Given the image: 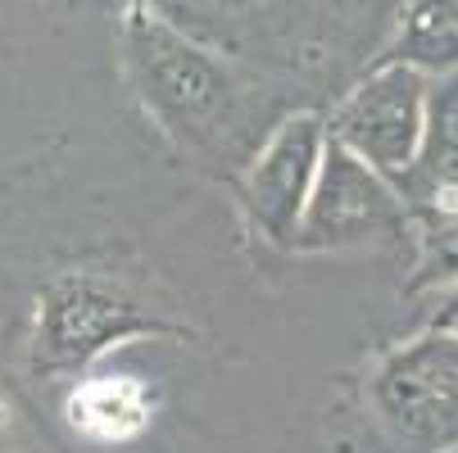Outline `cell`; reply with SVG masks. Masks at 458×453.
<instances>
[{"label": "cell", "mask_w": 458, "mask_h": 453, "mask_svg": "<svg viewBox=\"0 0 458 453\" xmlns=\"http://www.w3.org/2000/svg\"><path fill=\"white\" fill-rule=\"evenodd\" d=\"M118 41L141 109L191 164L227 181L245 172L254 150L291 113V91L218 46L182 32L150 0L127 5Z\"/></svg>", "instance_id": "1"}, {"label": "cell", "mask_w": 458, "mask_h": 453, "mask_svg": "<svg viewBox=\"0 0 458 453\" xmlns=\"http://www.w3.org/2000/svg\"><path fill=\"white\" fill-rule=\"evenodd\" d=\"M182 32L218 46L282 91L350 87L400 0H150Z\"/></svg>", "instance_id": "2"}, {"label": "cell", "mask_w": 458, "mask_h": 453, "mask_svg": "<svg viewBox=\"0 0 458 453\" xmlns=\"http://www.w3.org/2000/svg\"><path fill=\"white\" fill-rule=\"evenodd\" d=\"M159 336H191V327L118 273L64 268L37 295L28 367L37 376H82L109 349Z\"/></svg>", "instance_id": "3"}, {"label": "cell", "mask_w": 458, "mask_h": 453, "mask_svg": "<svg viewBox=\"0 0 458 453\" xmlns=\"http://www.w3.org/2000/svg\"><path fill=\"white\" fill-rule=\"evenodd\" d=\"M368 404L413 453L458 449V336L422 327L368 372Z\"/></svg>", "instance_id": "4"}, {"label": "cell", "mask_w": 458, "mask_h": 453, "mask_svg": "<svg viewBox=\"0 0 458 453\" xmlns=\"http://www.w3.org/2000/svg\"><path fill=\"white\" fill-rule=\"evenodd\" d=\"M431 78L409 63H368V69L332 100L327 137L368 159L377 172L400 181L422 146Z\"/></svg>", "instance_id": "5"}, {"label": "cell", "mask_w": 458, "mask_h": 453, "mask_svg": "<svg viewBox=\"0 0 458 453\" xmlns=\"http://www.w3.org/2000/svg\"><path fill=\"white\" fill-rule=\"evenodd\" d=\"M404 236H413V218L400 186L327 137L322 168L295 236V254L354 249L368 240H404Z\"/></svg>", "instance_id": "6"}, {"label": "cell", "mask_w": 458, "mask_h": 453, "mask_svg": "<svg viewBox=\"0 0 458 453\" xmlns=\"http://www.w3.org/2000/svg\"><path fill=\"white\" fill-rule=\"evenodd\" d=\"M322 150H327V118L318 109H291L236 177L245 218L268 245L295 249L313 181L322 168Z\"/></svg>", "instance_id": "7"}, {"label": "cell", "mask_w": 458, "mask_h": 453, "mask_svg": "<svg viewBox=\"0 0 458 453\" xmlns=\"http://www.w3.org/2000/svg\"><path fill=\"white\" fill-rule=\"evenodd\" d=\"M395 186L409 205L413 231L458 222V73L431 78L422 146Z\"/></svg>", "instance_id": "8"}, {"label": "cell", "mask_w": 458, "mask_h": 453, "mask_svg": "<svg viewBox=\"0 0 458 453\" xmlns=\"http://www.w3.org/2000/svg\"><path fill=\"white\" fill-rule=\"evenodd\" d=\"M372 63H409L427 78L458 73V0H400Z\"/></svg>", "instance_id": "9"}, {"label": "cell", "mask_w": 458, "mask_h": 453, "mask_svg": "<svg viewBox=\"0 0 458 453\" xmlns=\"http://www.w3.org/2000/svg\"><path fill=\"white\" fill-rule=\"evenodd\" d=\"M458 281V222L449 227H418L413 231V277L404 281L409 295L440 290Z\"/></svg>", "instance_id": "10"}, {"label": "cell", "mask_w": 458, "mask_h": 453, "mask_svg": "<svg viewBox=\"0 0 458 453\" xmlns=\"http://www.w3.org/2000/svg\"><path fill=\"white\" fill-rule=\"evenodd\" d=\"M422 327H436V331H454L458 336V281L454 286H440L427 317H422Z\"/></svg>", "instance_id": "11"}, {"label": "cell", "mask_w": 458, "mask_h": 453, "mask_svg": "<svg viewBox=\"0 0 458 453\" xmlns=\"http://www.w3.org/2000/svg\"><path fill=\"white\" fill-rule=\"evenodd\" d=\"M445 453H458V449H445Z\"/></svg>", "instance_id": "12"}]
</instances>
